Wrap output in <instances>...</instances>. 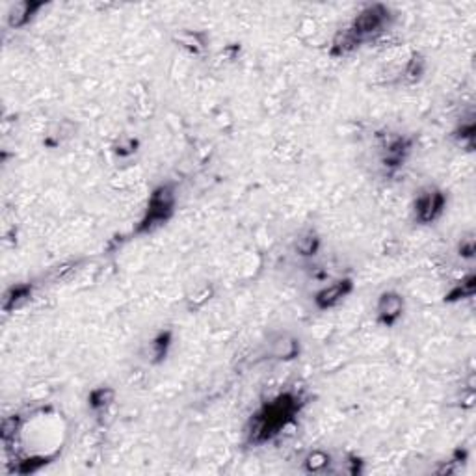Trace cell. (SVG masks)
<instances>
[{"mask_svg": "<svg viewBox=\"0 0 476 476\" xmlns=\"http://www.w3.org/2000/svg\"><path fill=\"white\" fill-rule=\"evenodd\" d=\"M475 121H467V123H461L458 129L454 130V140L467 151L475 149Z\"/></svg>", "mask_w": 476, "mask_h": 476, "instance_id": "obj_19", "label": "cell"}, {"mask_svg": "<svg viewBox=\"0 0 476 476\" xmlns=\"http://www.w3.org/2000/svg\"><path fill=\"white\" fill-rule=\"evenodd\" d=\"M177 207V190L173 182H162L155 190L151 192L147 208H145L144 218L138 223L134 233L147 234L156 231L162 225H166L175 214Z\"/></svg>", "mask_w": 476, "mask_h": 476, "instance_id": "obj_2", "label": "cell"}, {"mask_svg": "<svg viewBox=\"0 0 476 476\" xmlns=\"http://www.w3.org/2000/svg\"><path fill=\"white\" fill-rule=\"evenodd\" d=\"M177 42H179L181 47L190 51L192 54H199V52H203L205 47H207V36H205L203 32L184 30L177 36Z\"/></svg>", "mask_w": 476, "mask_h": 476, "instance_id": "obj_18", "label": "cell"}, {"mask_svg": "<svg viewBox=\"0 0 476 476\" xmlns=\"http://www.w3.org/2000/svg\"><path fill=\"white\" fill-rule=\"evenodd\" d=\"M34 285L32 283H15L6 289L4 298H2V309L4 313H13V311L21 309L26 301L32 298Z\"/></svg>", "mask_w": 476, "mask_h": 476, "instance_id": "obj_10", "label": "cell"}, {"mask_svg": "<svg viewBox=\"0 0 476 476\" xmlns=\"http://www.w3.org/2000/svg\"><path fill=\"white\" fill-rule=\"evenodd\" d=\"M361 45L363 43L357 39L356 34L346 26V28H342V30H339L335 34L332 42V51L330 52H332V56H346L350 52L357 51Z\"/></svg>", "mask_w": 476, "mask_h": 476, "instance_id": "obj_12", "label": "cell"}, {"mask_svg": "<svg viewBox=\"0 0 476 476\" xmlns=\"http://www.w3.org/2000/svg\"><path fill=\"white\" fill-rule=\"evenodd\" d=\"M43 2H32V0H23V2H17L10 8L8 11V26L10 28H25V26L30 25L34 19H36L37 11L43 8Z\"/></svg>", "mask_w": 476, "mask_h": 476, "instance_id": "obj_9", "label": "cell"}, {"mask_svg": "<svg viewBox=\"0 0 476 476\" xmlns=\"http://www.w3.org/2000/svg\"><path fill=\"white\" fill-rule=\"evenodd\" d=\"M353 281L350 277H342V280L333 281L332 285L322 287L315 294L313 301H315L316 309L327 311L337 307L341 301H344L348 296L352 294Z\"/></svg>", "mask_w": 476, "mask_h": 476, "instance_id": "obj_6", "label": "cell"}, {"mask_svg": "<svg viewBox=\"0 0 476 476\" xmlns=\"http://www.w3.org/2000/svg\"><path fill=\"white\" fill-rule=\"evenodd\" d=\"M475 238H472V234H469V237L461 238L460 244H458V255H460L461 259H475Z\"/></svg>", "mask_w": 476, "mask_h": 476, "instance_id": "obj_22", "label": "cell"}, {"mask_svg": "<svg viewBox=\"0 0 476 476\" xmlns=\"http://www.w3.org/2000/svg\"><path fill=\"white\" fill-rule=\"evenodd\" d=\"M475 290H476V275L469 274L461 281H458V283L449 290V294L445 296V301L446 303H456V301L469 300V298L475 296Z\"/></svg>", "mask_w": 476, "mask_h": 476, "instance_id": "obj_15", "label": "cell"}, {"mask_svg": "<svg viewBox=\"0 0 476 476\" xmlns=\"http://www.w3.org/2000/svg\"><path fill=\"white\" fill-rule=\"evenodd\" d=\"M136 147H138V142H136V140H127V145H125L123 142H119L115 153H118V155H121V156L132 155V153L136 151Z\"/></svg>", "mask_w": 476, "mask_h": 476, "instance_id": "obj_23", "label": "cell"}, {"mask_svg": "<svg viewBox=\"0 0 476 476\" xmlns=\"http://www.w3.org/2000/svg\"><path fill=\"white\" fill-rule=\"evenodd\" d=\"M301 408L300 394L285 391L275 399L264 402L246 425V439L249 445H264L294 422Z\"/></svg>", "mask_w": 476, "mask_h": 476, "instance_id": "obj_1", "label": "cell"}, {"mask_svg": "<svg viewBox=\"0 0 476 476\" xmlns=\"http://www.w3.org/2000/svg\"><path fill=\"white\" fill-rule=\"evenodd\" d=\"M322 248V238L315 229H306L294 240V251L303 259H313Z\"/></svg>", "mask_w": 476, "mask_h": 476, "instance_id": "obj_11", "label": "cell"}, {"mask_svg": "<svg viewBox=\"0 0 476 476\" xmlns=\"http://www.w3.org/2000/svg\"><path fill=\"white\" fill-rule=\"evenodd\" d=\"M115 389L108 387V385H101V387H95L88 396V404L92 411L95 413H104L106 409L112 408L115 402Z\"/></svg>", "mask_w": 476, "mask_h": 476, "instance_id": "obj_14", "label": "cell"}, {"mask_svg": "<svg viewBox=\"0 0 476 476\" xmlns=\"http://www.w3.org/2000/svg\"><path fill=\"white\" fill-rule=\"evenodd\" d=\"M300 339H296L290 333H277L270 339L266 356L275 361H294L296 357L300 356Z\"/></svg>", "mask_w": 476, "mask_h": 476, "instance_id": "obj_8", "label": "cell"}, {"mask_svg": "<svg viewBox=\"0 0 476 476\" xmlns=\"http://www.w3.org/2000/svg\"><path fill=\"white\" fill-rule=\"evenodd\" d=\"M77 268H78L77 261H73V263H65V264H62V266H56V268L51 272V280L52 281L69 280V277L77 272Z\"/></svg>", "mask_w": 476, "mask_h": 476, "instance_id": "obj_21", "label": "cell"}, {"mask_svg": "<svg viewBox=\"0 0 476 476\" xmlns=\"http://www.w3.org/2000/svg\"><path fill=\"white\" fill-rule=\"evenodd\" d=\"M389 21H391V11L387 6L368 4L353 17V21L348 25V28L356 34L359 42L365 43L368 39L382 36L383 32L387 30Z\"/></svg>", "mask_w": 476, "mask_h": 476, "instance_id": "obj_3", "label": "cell"}, {"mask_svg": "<svg viewBox=\"0 0 476 476\" xmlns=\"http://www.w3.org/2000/svg\"><path fill=\"white\" fill-rule=\"evenodd\" d=\"M413 149V140L406 136H394L383 145L382 164L387 170H399Z\"/></svg>", "mask_w": 476, "mask_h": 476, "instance_id": "obj_7", "label": "cell"}, {"mask_svg": "<svg viewBox=\"0 0 476 476\" xmlns=\"http://www.w3.org/2000/svg\"><path fill=\"white\" fill-rule=\"evenodd\" d=\"M214 294V289L211 285H203L201 289H197L194 294L188 298V309H201L205 303H208L211 301V298H213Z\"/></svg>", "mask_w": 476, "mask_h": 476, "instance_id": "obj_20", "label": "cell"}, {"mask_svg": "<svg viewBox=\"0 0 476 476\" xmlns=\"http://www.w3.org/2000/svg\"><path fill=\"white\" fill-rule=\"evenodd\" d=\"M406 300L396 290H383L376 301V318L382 326L393 327L404 316Z\"/></svg>", "mask_w": 476, "mask_h": 476, "instance_id": "obj_5", "label": "cell"}, {"mask_svg": "<svg viewBox=\"0 0 476 476\" xmlns=\"http://www.w3.org/2000/svg\"><path fill=\"white\" fill-rule=\"evenodd\" d=\"M426 73V60L420 52H413L411 58L408 60V63L404 65V71H402V80L406 84H417L422 80Z\"/></svg>", "mask_w": 476, "mask_h": 476, "instance_id": "obj_16", "label": "cell"}, {"mask_svg": "<svg viewBox=\"0 0 476 476\" xmlns=\"http://www.w3.org/2000/svg\"><path fill=\"white\" fill-rule=\"evenodd\" d=\"M171 341H173L171 332L156 333L149 341V346H147V361L153 363V365L164 361L168 357V352H170Z\"/></svg>", "mask_w": 476, "mask_h": 476, "instance_id": "obj_13", "label": "cell"}, {"mask_svg": "<svg viewBox=\"0 0 476 476\" xmlns=\"http://www.w3.org/2000/svg\"><path fill=\"white\" fill-rule=\"evenodd\" d=\"M446 208V194L437 187L420 188L413 201V220L419 225L437 222Z\"/></svg>", "mask_w": 476, "mask_h": 476, "instance_id": "obj_4", "label": "cell"}, {"mask_svg": "<svg viewBox=\"0 0 476 476\" xmlns=\"http://www.w3.org/2000/svg\"><path fill=\"white\" fill-rule=\"evenodd\" d=\"M330 465H332V456L327 454L326 451H322V449H315V451H311L303 458V471L309 472V475L326 472Z\"/></svg>", "mask_w": 476, "mask_h": 476, "instance_id": "obj_17", "label": "cell"}]
</instances>
